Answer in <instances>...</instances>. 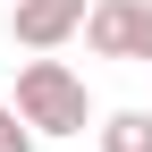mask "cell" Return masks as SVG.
<instances>
[{
    "instance_id": "6da1fadb",
    "label": "cell",
    "mask_w": 152,
    "mask_h": 152,
    "mask_svg": "<svg viewBox=\"0 0 152 152\" xmlns=\"http://www.w3.org/2000/svg\"><path fill=\"white\" fill-rule=\"evenodd\" d=\"M17 118L34 135H85L93 127V93L68 59H26L17 68Z\"/></svg>"
},
{
    "instance_id": "5b68a950",
    "label": "cell",
    "mask_w": 152,
    "mask_h": 152,
    "mask_svg": "<svg viewBox=\"0 0 152 152\" xmlns=\"http://www.w3.org/2000/svg\"><path fill=\"white\" fill-rule=\"evenodd\" d=\"M0 152H34V127L17 118V102H0Z\"/></svg>"
},
{
    "instance_id": "7a4b0ae2",
    "label": "cell",
    "mask_w": 152,
    "mask_h": 152,
    "mask_svg": "<svg viewBox=\"0 0 152 152\" xmlns=\"http://www.w3.org/2000/svg\"><path fill=\"white\" fill-rule=\"evenodd\" d=\"M85 42H93V59L152 68V0H93L85 9Z\"/></svg>"
},
{
    "instance_id": "3957f363",
    "label": "cell",
    "mask_w": 152,
    "mask_h": 152,
    "mask_svg": "<svg viewBox=\"0 0 152 152\" xmlns=\"http://www.w3.org/2000/svg\"><path fill=\"white\" fill-rule=\"evenodd\" d=\"M9 34L26 51H59L68 34H85V0H17L9 9Z\"/></svg>"
},
{
    "instance_id": "277c9868",
    "label": "cell",
    "mask_w": 152,
    "mask_h": 152,
    "mask_svg": "<svg viewBox=\"0 0 152 152\" xmlns=\"http://www.w3.org/2000/svg\"><path fill=\"white\" fill-rule=\"evenodd\" d=\"M102 152H152V110H110L102 118Z\"/></svg>"
}]
</instances>
